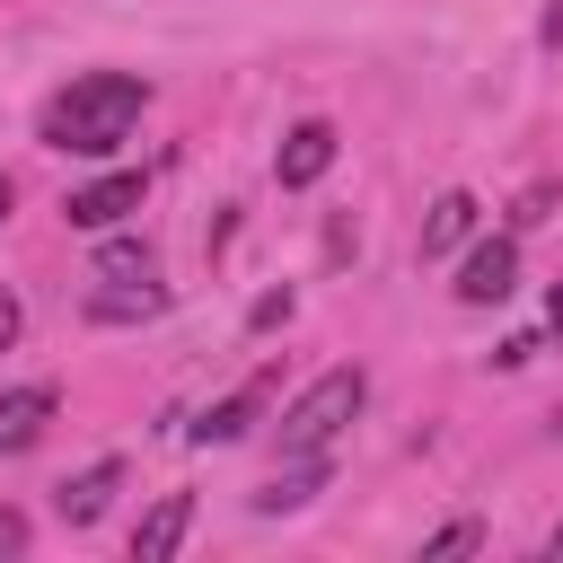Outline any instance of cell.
Masks as SVG:
<instances>
[{"label": "cell", "mask_w": 563, "mask_h": 563, "mask_svg": "<svg viewBox=\"0 0 563 563\" xmlns=\"http://www.w3.org/2000/svg\"><path fill=\"white\" fill-rule=\"evenodd\" d=\"M545 554H554V563H563V528H554V537H545Z\"/></svg>", "instance_id": "20"}, {"label": "cell", "mask_w": 563, "mask_h": 563, "mask_svg": "<svg viewBox=\"0 0 563 563\" xmlns=\"http://www.w3.org/2000/svg\"><path fill=\"white\" fill-rule=\"evenodd\" d=\"M185 528H194V493H167V501L132 528V554H141V563H167V554L185 545Z\"/></svg>", "instance_id": "9"}, {"label": "cell", "mask_w": 563, "mask_h": 563, "mask_svg": "<svg viewBox=\"0 0 563 563\" xmlns=\"http://www.w3.org/2000/svg\"><path fill=\"white\" fill-rule=\"evenodd\" d=\"M158 308H167V282H97V290H88V317H97V325L158 317Z\"/></svg>", "instance_id": "10"}, {"label": "cell", "mask_w": 563, "mask_h": 563, "mask_svg": "<svg viewBox=\"0 0 563 563\" xmlns=\"http://www.w3.org/2000/svg\"><path fill=\"white\" fill-rule=\"evenodd\" d=\"M53 422V387H9L0 396V457H26Z\"/></svg>", "instance_id": "7"}, {"label": "cell", "mask_w": 563, "mask_h": 563, "mask_svg": "<svg viewBox=\"0 0 563 563\" xmlns=\"http://www.w3.org/2000/svg\"><path fill=\"white\" fill-rule=\"evenodd\" d=\"M545 44H563V0H554V9H545Z\"/></svg>", "instance_id": "18"}, {"label": "cell", "mask_w": 563, "mask_h": 563, "mask_svg": "<svg viewBox=\"0 0 563 563\" xmlns=\"http://www.w3.org/2000/svg\"><path fill=\"white\" fill-rule=\"evenodd\" d=\"M519 290V238H484L466 264H457V299L466 308H501Z\"/></svg>", "instance_id": "3"}, {"label": "cell", "mask_w": 563, "mask_h": 563, "mask_svg": "<svg viewBox=\"0 0 563 563\" xmlns=\"http://www.w3.org/2000/svg\"><path fill=\"white\" fill-rule=\"evenodd\" d=\"M308 493H325V457H290V466H282V475H273V484L255 493V510L273 519V510H299Z\"/></svg>", "instance_id": "11"}, {"label": "cell", "mask_w": 563, "mask_h": 563, "mask_svg": "<svg viewBox=\"0 0 563 563\" xmlns=\"http://www.w3.org/2000/svg\"><path fill=\"white\" fill-rule=\"evenodd\" d=\"M141 185H150L141 167H114V176H97V185H79V194L62 202V220H70V229H114L123 211H141Z\"/></svg>", "instance_id": "4"}, {"label": "cell", "mask_w": 563, "mask_h": 563, "mask_svg": "<svg viewBox=\"0 0 563 563\" xmlns=\"http://www.w3.org/2000/svg\"><path fill=\"white\" fill-rule=\"evenodd\" d=\"M264 396H273V378H246L238 396H220V405H202V422H194V440H202V449H229V440H246V431H255V413H264Z\"/></svg>", "instance_id": "6"}, {"label": "cell", "mask_w": 563, "mask_h": 563, "mask_svg": "<svg viewBox=\"0 0 563 563\" xmlns=\"http://www.w3.org/2000/svg\"><path fill=\"white\" fill-rule=\"evenodd\" d=\"M475 545H484V528H475V519H457V528H440L422 554H475Z\"/></svg>", "instance_id": "14"}, {"label": "cell", "mask_w": 563, "mask_h": 563, "mask_svg": "<svg viewBox=\"0 0 563 563\" xmlns=\"http://www.w3.org/2000/svg\"><path fill=\"white\" fill-rule=\"evenodd\" d=\"M9 202H18V185H9V176H0V220H9Z\"/></svg>", "instance_id": "19"}, {"label": "cell", "mask_w": 563, "mask_h": 563, "mask_svg": "<svg viewBox=\"0 0 563 563\" xmlns=\"http://www.w3.org/2000/svg\"><path fill=\"white\" fill-rule=\"evenodd\" d=\"M18 325H26V308H18V290H0V352L18 343Z\"/></svg>", "instance_id": "16"}, {"label": "cell", "mask_w": 563, "mask_h": 563, "mask_svg": "<svg viewBox=\"0 0 563 563\" xmlns=\"http://www.w3.org/2000/svg\"><path fill=\"white\" fill-rule=\"evenodd\" d=\"M0 554H26V519H18L9 501H0Z\"/></svg>", "instance_id": "15"}, {"label": "cell", "mask_w": 563, "mask_h": 563, "mask_svg": "<svg viewBox=\"0 0 563 563\" xmlns=\"http://www.w3.org/2000/svg\"><path fill=\"white\" fill-rule=\"evenodd\" d=\"M325 167H334V123H317V114L290 123L282 150H273V176H282V185H317Z\"/></svg>", "instance_id": "5"}, {"label": "cell", "mask_w": 563, "mask_h": 563, "mask_svg": "<svg viewBox=\"0 0 563 563\" xmlns=\"http://www.w3.org/2000/svg\"><path fill=\"white\" fill-rule=\"evenodd\" d=\"M97 282H158V255H150L141 238H106V255H97Z\"/></svg>", "instance_id": "13"}, {"label": "cell", "mask_w": 563, "mask_h": 563, "mask_svg": "<svg viewBox=\"0 0 563 563\" xmlns=\"http://www.w3.org/2000/svg\"><path fill=\"white\" fill-rule=\"evenodd\" d=\"M361 405H369V378H361V369H325L317 387L290 396V413H282V457H325Z\"/></svg>", "instance_id": "2"}, {"label": "cell", "mask_w": 563, "mask_h": 563, "mask_svg": "<svg viewBox=\"0 0 563 563\" xmlns=\"http://www.w3.org/2000/svg\"><path fill=\"white\" fill-rule=\"evenodd\" d=\"M141 106H150V79H132V70H70V79L44 97L35 132H44V150H70V158H114V150L132 141Z\"/></svg>", "instance_id": "1"}, {"label": "cell", "mask_w": 563, "mask_h": 563, "mask_svg": "<svg viewBox=\"0 0 563 563\" xmlns=\"http://www.w3.org/2000/svg\"><path fill=\"white\" fill-rule=\"evenodd\" d=\"M466 229H475V194H440L431 220H422V255H449Z\"/></svg>", "instance_id": "12"}, {"label": "cell", "mask_w": 563, "mask_h": 563, "mask_svg": "<svg viewBox=\"0 0 563 563\" xmlns=\"http://www.w3.org/2000/svg\"><path fill=\"white\" fill-rule=\"evenodd\" d=\"M545 325H554V334H563V282H554V290H545Z\"/></svg>", "instance_id": "17"}, {"label": "cell", "mask_w": 563, "mask_h": 563, "mask_svg": "<svg viewBox=\"0 0 563 563\" xmlns=\"http://www.w3.org/2000/svg\"><path fill=\"white\" fill-rule=\"evenodd\" d=\"M114 484H123V457H97V466H88V475H70V484H62V493H53V510H62V519H70V528H88V519H97V510H106V501H114Z\"/></svg>", "instance_id": "8"}]
</instances>
